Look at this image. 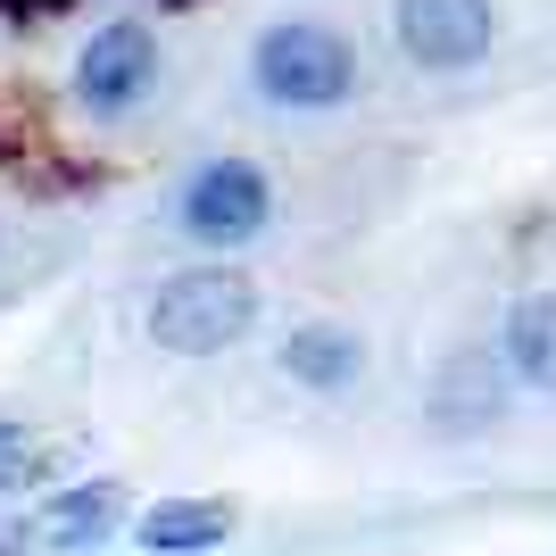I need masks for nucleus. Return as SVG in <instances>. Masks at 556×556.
<instances>
[{"instance_id":"obj_1","label":"nucleus","mask_w":556,"mask_h":556,"mask_svg":"<svg viewBox=\"0 0 556 556\" xmlns=\"http://www.w3.org/2000/svg\"><path fill=\"white\" fill-rule=\"evenodd\" d=\"M141 325H150V341H159L166 357H216V349H232L257 325V282L241 275V266H225V257L175 266V275L150 291Z\"/></svg>"},{"instance_id":"obj_2","label":"nucleus","mask_w":556,"mask_h":556,"mask_svg":"<svg viewBox=\"0 0 556 556\" xmlns=\"http://www.w3.org/2000/svg\"><path fill=\"white\" fill-rule=\"evenodd\" d=\"M250 84L291 116H325L357 92V42L325 17H282L250 42Z\"/></svg>"},{"instance_id":"obj_3","label":"nucleus","mask_w":556,"mask_h":556,"mask_svg":"<svg viewBox=\"0 0 556 556\" xmlns=\"http://www.w3.org/2000/svg\"><path fill=\"white\" fill-rule=\"evenodd\" d=\"M166 84V50H159V25L150 17H109L84 34V50H75L67 67V92L84 116H100V125H125V116H141L150 100H159Z\"/></svg>"},{"instance_id":"obj_4","label":"nucleus","mask_w":556,"mask_h":556,"mask_svg":"<svg viewBox=\"0 0 556 556\" xmlns=\"http://www.w3.org/2000/svg\"><path fill=\"white\" fill-rule=\"evenodd\" d=\"M175 225H184V241H200V250H250L257 232L275 225V175L257 159H200L184 175V191H175Z\"/></svg>"},{"instance_id":"obj_5","label":"nucleus","mask_w":556,"mask_h":556,"mask_svg":"<svg viewBox=\"0 0 556 556\" xmlns=\"http://www.w3.org/2000/svg\"><path fill=\"white\" fill-rule=\"evenodd\" d=\"M391 34L399 59H416L424 75H465L498 42V9L490 0H391Z\"/></svg>"},{"instance_id":"obj_6","label":"nucleus","mask_w":556,"mask_h":556,"mask_svg":"<svg viewBox=\"0 0 556 556\" xmlns=\"http://www.w3.org/2000/svg\"><path fill=\"white\" fill-rule=\"evenodd\" d=\"M134 515H125V482H67V490H50L42 498V515H34V548L42 556H100L116 532H125Z\"/></svg>"},{"instance_id":"obj_7","label":"nucleus","mask_w":556,"mask_h":556,"mask_svg":"<svg viewBox=\"0 0 556 556\" xmlns=\"http://www.w3.org/2000/svg\"><path fill=\"white\" fill-rule=\"evenodd\" d=\"M241 507L232 498H159V507L134 515V548L150 556H200V548H225Z\"/></svg>"},{"instance_id":"obj_8","label":"nucleus","mask_w":556,"mask_h":556,"mask_svg":"<svg viewBox=\"0 0 556 556\" xmlns=\"http://www.w3.org/2000/svg\"><path fill=\"white\" fill-rule=\"evenodd\" d=\"M282 374H291L300 391H349V382L366 374V341H357L349 325H332V316L291 325V341H282Z\"/></svg>"},{"instance_id":"obj_9","label":"nucleus","mask_w":556,"mask_h":556,"mask_svg":"<svg viewBox=\"0 0 556 556\" xmlns=\"http://www.w3.org/2000/svg\"><path fill=\"white\" fill-rule=\"evenodd\" d=\"M498 366L532 391H556V291H523L498 325Z\"/></svg>"},{"instance_id":"obj_10","label":"nucleus","mask_w":556,"mask_h":556,"mask_svg":"<svg viewBox=\"0 0 556 556\" xmlns=\"http://www.w3.org/2000/svg\"><path fill=\"white\" fill-rule=\"evenodd\" d=\"M59 473V457H50V441L34 432L25 416H0V498H17V490L50 482Z\"/></svg>"},{"instance_id":"obj_11","label":"nucleus","mask_w":556,"mask_h":556,"mask_svg":"<svg viewBox=\"0 0 556 556\" xmlns=\"http://www.w3.org/2000/svg\"><path fill=\"white\" fill-rule=\"evenodd\" d=\"M441 424H490L498 416V366L490 357H457V366L441 374Z\"/></svg>"},{"instance_id":"obj_12","label":"nucleus","mask_w":556,"mask_h":556,"mask_svg":"<svg viewBox=\"0 0 556 556\" xmlns=\"http://www.w3.org/2000/svg\"><path fill=\"white\" fill-rule=\"evenodd\" d=\"M166 9H184V0H166Z\"/></svg>"}]
</instances>
